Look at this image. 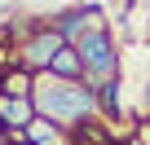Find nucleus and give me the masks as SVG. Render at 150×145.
Listing matches in <instances>:
<instances>
[{"mask_svg":"<svg viewBox=\"0 0 150 145\" xmlns=\"http://www.w3.org/2000/svg\"><path fill=\"white\" fill-rule=\"evenodd\" d=\"M62 48H66V40L57 35V27H53V22H40V27H31V35L18 40L13 62H18L22 70H31V75H49V66H53V57H57Z\"/></svg>","mask_w":150,"mask_h":145,"instance_id":"nucleus-3","label":"nucleus"},{"mask_svg":"<svg viewBox=\"0 0 150 145\" xmlns=\"http://www.w3.org/2000/svg\"><path fill=\"white\" fill-rule=\"evenodd\" d=\"M97 110H102L106 119H119V114H124V84H119V79L106 84V88H97Z\"/></svg>","mask_w":150,"mask_h":145,"instance_id":"nucleus-9","label":"nucleus"},{"mask_svg":"<svg viewBox=\"0 0 150 145\" xmlns=\"http://www.w3.org/2000/svg\"><path fill=\"white\" fill-rule=\"evenodd\" d=\"M49 75H53V79H66V84H80V79H84V62H80V53H75V48L66 44V48L53 57Z\"/></svg>","mask_w":150,"mask_h":145,"instance_id":"nucleus-7","label":"nucleus"},{"mask_svg":"<svg viewBox=\"0 0 150 145\" xmlns=\"http://www.w3.org/2000/svg\"><path fill=\"white\" fill-rule=\"evenodd\" d=\"M31 101H35V114L40 119H49V123H57L66 132L93 123V114H97V88L84 84V79L80 84H66V79H53V75H35Z\"/></svg>","mask_w":150,"mask_h":145,"instance_id":"nucleus-1","label":"nucleus"},{"mask_svg":"<svg viewBox=\"0 0 150 145\" xmlns=\"http://www.w3.org/2000/svg\"><path fill=\"white\" fill-rule=\"evenodd\" d=\"M0 145H9V132H5V127H0Z\"/></svg>","mask_w":150,"mask_h":145,"instance_id":"nucleus-12","label":"nucleus"},{"mask_svg":"<svg viewBox=\"0 0 150 145\" xmlns=\"http://www.w3.org/2000/svg\"><path fill=\"white\" fill-rule=\"evenodd\" d=\"M0 88H5V97H31V92H35V75L13 62V66L0 70Z\"/></svg>","mask_w":150,"mask_h":145,"instance_id":"nucleus-6","label":"nucleus"},{"mask_svg":"<svg viewBox=\"0 0 150 145\" xmlns=\"http://www.w3.org/2000/svg\"><path fill=\"white\" fill-rule=\"evenodd\" d=\"M137 145H150V119H146V123L137 127Z\"/></svg>","mask_w":150,"mask_h":145,"instance_id":"nucleus-10","label":"nucleus"},{"mask_svg":"<svg viewBox=\"0 0 150 145\" xmlns=\"http://www.w3.org/2000/svg\"><path fill=\"white\" fill-rule=\"evenodd\" d=\"M75 53H80V62H84V84L106 88V84L119 79V44H115L110 27L88 31L80 44H75Z\"/></svg>","mask_w":150,"mask_h":145,"instance_id":"nucleus-2","label":"nucleus"},{"mask_svg":"<svg viewBox=\"0 0 150 145\" xmlns=\"http://www.w3.org/2000/svg\"><path fill=\"white\" fill-rule=\"evenodd\" d=\"M35 101L31 97H5L0 92V127H5L9 136H27V127L35 123Z\"/></svg>","mask_w":150,"mask_h":145,"instance_id":"nucleus-5","label":"nucleus"},{"mask_svg":"<svg viewBox=\"0 0 150 145\" xmlns=\"http://www.w3.org/2000/svg\"><path fill=\"white\" fill-rule=\"evenodd\" d=\"M9 145H31V141L27 136H9Z\"/></svg>","mask_w":150,"mask_h":145,"instance_id":"nucleus-11","label":"nucleus"},{"mask_svg":"<svg viewBox=\"0 0 150 145\" xmlns=\"http://www.w3.org/2000/svg\"><path fill=\"white\" fill-rule=\"evenodd\" d=\"M53 27H57V35L75 48L88 31H97V27H106V18H102V9L97 5H75V9H66V13H57V18H49Z\"/></svg>","mask_w":150,"mask_h":145,"instance_id":"nucleus-4","label":"nucleus"},{"mask_svg":"<svg viewBox=\"0 0 150 145\" xmlns=\"http://www.w3.org/2000/svg\"><path fill=\"white\" fill-rule=\"evenodd\" d=\"M27 141H31V145H71V132L57 127V123H49V119H35V123L27 127Z\"/></svg>","mask_w":150,"mask_h":145,"instance_id":"nucleus-8","label":"nucleus"}]
</instances>
